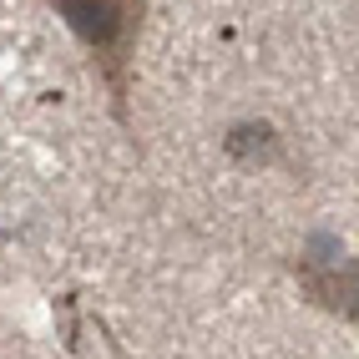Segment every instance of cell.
Wrapping results in <instances>:
<instances>
[{"label":"cell","instance_id":"1","mask_svg":"<svg viewBox=\"0 0 359 359\" xmlns=\"http://www.w3.org/2000/svg\"><path fill=\"white\" fill-rule=\"evenodd\" d=\"M66 31L86 46V61L97 71V81L107 91L111 122L127 137L137 132L132 116V97H137V46H142V26H147V6L152 0H46Z\"/></svg>","mask_w":359,"mask_h":359},{"label":"cell","instance_id":"2","mask_svg":"<svg viewBox=\"0 0 359 359\" xmlns=\"http://www.w3.org/2000/svg\"><path fill=\"white\" fill-rule=\"evenodd\" d=\"M289 273L299 283V294L324 309V314L344 319L359 329V248L349 258H319V253H299L289 263Z\"/></svg>","mask_w":359,"mask_h":359},{"label":"cell","instance_id":"3","mask_svg":"<svg viewBox=\"0 0 359 359\" xmlns=\"http://www.w3.org/2000/svg\"><path fill=\"white\" fill-rule=\"evenodd\" d=\"M223 147H228V157H238V162H258V167H283L289 162V147H283V137L269 127V122H238L228 137H223Z\"/></svg>","mask_w":359,"mask_h":359}]
</instances>
